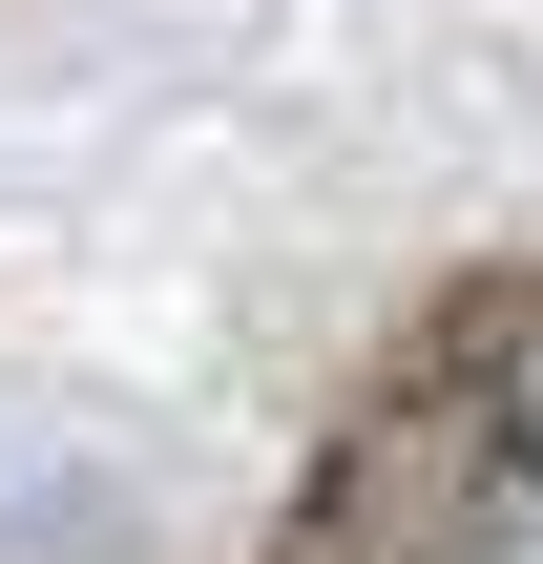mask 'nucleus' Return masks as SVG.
I'll list each match as a JSON object with an SVG mask.
<instances>
[{"mask_svg":"<svg viewBox=\"0 0 543 564\" xmlns=\"http://www.w3.org/2000/svg\"><path fill=\"white\" fill-rule=\"evenodd\" d=\"M460 481H481V440H460V419H377V440L335 460L314 564H460V544H481V502H460Z\"/></svg>","mask_w":543,"mask_h":564,"instance_id":"nucleus-1","label":"nucleus"},{"mask_svg":"<svg viewBox=\"0 0 543 564\" xmlns=\"http://www.w3.org/2000/svg\"><path fill=\"white\" fill-rule=\"evenodd\" d=\"M481 440H502V460L543 481V293L502 314V356H481Z\"/></svg>","mask_w":543,"mask_h":564,"instance_id":"nucleus-2","label":"nucleus"}]
</instances>
